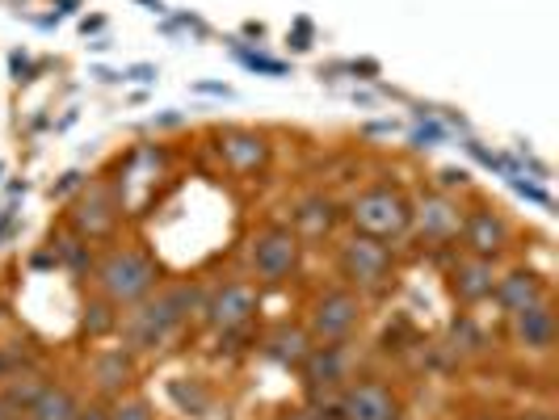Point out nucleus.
<instances>
[{"instance_id": "1", "label": "nucleus", "mask_w": 559, "mask_h": 420, "mask_svg": "<svg viewBox=\"0 0 559 420\" xmlns=\"http://www.w3.org/2000/svg\"><path fill=\"white\" fill-rule=\"evenodd\" d=\"M190 308H194V290H190V286L165 290V295H156V299L147 295V299L135 303V311L122 320L127 349H135V353H156V349H165L168 340L181 333Z\"/></svg>"}, {"instance_id": "2", "label": "nucleus", "mask_w": 559, "mask_h": 420, "mask_svg": "<svg viewBox=\"0 0 559 420\" xmlns=\"http://www.w3.org/2000/svg\"><path fill=\"white\" fill-rule=\"evenodd\" d=\"M156 281H160V269L140 249H114L97 265V290H102V299L114 303V308H135V303H143L156 290Z\"/></svg>"}, {"instance_id": "3", "label": "nucleus", "mask_w": 559, "mask_h": 420, "mask_svg": "<svg viewBox=\"0 0 559 420\" xmlns=\"http://www.w3.org/2000/svg\"><path fill=\"white\" fill-rule=\"evenodd\" d=\"M349 224L358 236H370V240H395L413 227V202L392 185H374V190L354 197Z\"/></svg>"}, {"instance_id": "4", "label": "nucleus", "mask_w": 559, "mask_h": 420, "mask_svg": "<svg viewBox=\"0 0 559 420\" xmlns=\"http://www.w3.org/2000/svg\"><path fill=\"white\" fill-rule=\"evenodd\" d=\"M336 265H341V278L349 281V286L370 290V295L388 290V286H392V274H395L392 249H388L383 240L358 236V231H354V236L341 244V252H336Z\"/></svg>"}, {"instance_id": "5", "label": "nucleus", "mask_w": 559, "mask_h": 420, "mask_svg": "<svg viewBox=\"0 0 559 420\" xmlns=\"http://www.w3.org/2000/svg\"><path fill=\"white\" fill-rule=\"evenodd\" d=\"M252 274L261 281H286L299 274V261H304V240L290 231V227H265L257 240H252Z\"/></svg>"}, {"instance_id": "6", "label": "nucleus", "mask_w": 559, "mask_h": 420, "mask_svg": "<svg viewBox=\"0 0 559 420\" xmlns=\"http://www.w3.org/2000/svg\"><path fill=\"white\" fill-rule=\"evenodd\" d=\"M362 324V299L354 290H329L324 299H316L308 320V336L320 345H341L349 340L354 328Z\"/></svg>"}, {"instance_id": "7", "label": "nucleus", "mask_w": 559, "mask_h": 420, "mask_svg": "<svg viewBox=\"0 0 559 420\" xmlns=\"http://www.w3.org/2000/svg\"><path fill=\"white\" fill-rule=\"evenodd\" d=\"M257 308H261V295H257V286H249V281H227V286H219V290L202 303L206 324L219 328V333L245 328L252 315H257Z\"/></svg>"}, {"instance_id": "8", "label": "nucleus", "mask_w": 559, "mask_h": 420, "mask_svg": "<svg viewBox=\"0 0 559 420\" xmlns=\"http://www.w3.org/2000/svg\"><path fill=\"white\" fill-rule=\"evenodd\" d=\"M459 236H463V249H467V256L497 261V256L504 252V244H509V224H504L492 206H476V211H467V215H463Z\"/></svg>"}, {"instance_id": "9", "label": "nucleus", "mask_w": 559, "mask_h": 420, "mask_svg": "<svg viewBox=\"0 0 559 420\" xmlns=\"http://www.w3.org/2000/svg\"><path fill=\"white\" fill-rule=\"evenodd\" d=\"M336 420H400V399L383 383H349L336 399Z\"/></svg>"}, {"instance_id": "10", "label": "nucleus", "mask_w": 559, "mask_h": 420, "mask_svg": "<svg viewBox=\"0 0 559 420\" xmlns=\"http://www.w3.org/2000/svg\"><path fill=\"white\" fill-rule=\"evenodd\" d=\"M509 324H513V340H518L526 353H551V345H556V311H551L547 299L513 311Z\"/></svg>"}, {"instance_id": "11", "label": "nucleus", "mask_w": 559, "mask_h": 420, "mask_svg": "<svg viewBox=\"0 0 559 420\" xmlns=\"http://www.w3.org/2000/svg\"><path fill=\"white\" fill-rule=\"evenodd\" d=\"M299 370H304L311 392H320V387H341V383L349 379V349H345V340H341V345H311V353L304 358Z\"/></svg>"}, {"instance_id": "12", "label": "nucleus", "mask_w": 559, "mask_h": 420, "mask_svg": "<svg viewBox=\"0 0 559 420\" xmlns=\"http://www.w3.org/2000/svg\"><path fill=\"white\" fill-rule=\"evenodd\" d=\"M413 224H417L420 236H429V240H454V236H459V224H463V211H459L454 197L429 194V197H420V206H413Z\"/></svg>"}, {"instance_id": "13", "label": "nucleus", "mask_w": 559, "mask_h": 420, "mask_svg": "<svg viewBox=\"0 0 559 420\" xmlns=\"http://www.w3.org/2000/svg\"><path fill=\"white\" fill-rule=\"evenodd\" d=\"M118 224V211H114V197L106 190H88V194L72 206V227L81 240H106Z\"/></svg>"}, {"instance_id": "14", "label": "nucleus", "mask_w": 559, "mask_h": 420, "mask_svg": "<svg viewBox=\"0 0 559 420\" xmlns=\"http://www.w3.org/2000/svg\"><path fill=\"white\" fill-rule=\"evenodd\" d=\"M492 299H497V308H501L504 315H513V311L547 299V281H543V274H534V269H509V274L497 278V286H492Z\"/></svg>"}, {"instance_id": "15", "label": "nucleus", "mask_w": 559, "mask_h": 420, "mask_svg": "<svg viewBox=\"0 0 559 420\" xmlns=\"http://www.w3.org/2000/svg\"><path fill=\"white\" fill-rule=\"evenodd\" d=\"M219 156H224V165L231 172H261L265 160H270V143L265 135H257V131H227L224 140H219Z\"/></svg>"}, {"instance_id": "16", "label": "nucleus", "mask_w": 559, "mask_h": 420, "mask_svg": "<svg viewBox=\"0 0 559 420\" xmlns=\"http://www.w3.org/2000/svg\"><path fill=\"white\" fill-rule=\"evenodd\" d=\"M492 286H497V274H492V261L484 256H467L450 269V290L463 299V303H484L492 299Z\"/></svg>"}, {"instance_id": "17", "label": "nucleus", "mask_w": 559, "mask_h": 420, "mask_svg": "<svg viewBox=\"0 0 559 420\" xmlns=\"http://www.w3.org/2000/svg\"><path fill=\"white\" fill-rule=\"evenodd\" d=\"M93 379L106 395H122V387L135 379V365H131V353L127 349H106L93 358Z\"/></svg>"}, {"instance_id": "18", "label": "nucleus", "mask_w": 559, "mask_h": 420, "mask_svg": "<svg viewBox=\"0 0 559 420\" xmlns=\"http://www.w3.org/2000/svg\"><path fill=\"white\" fill-rule=\"evenodd\" d=\"M333 224H336V206L329 202V197L316 194V197H304V202H299L295 227H290V231H295L299 240H304V236H308V240H320V236L333 231Z\"/></svg>"}, {"instance_id": "19", "label": "nucleus", "mask_w": 559, "mask_h": 420, "mask_svg": "<svg viewBox=\"0 0 559 420\" xmlns=\"http://www.w3.org/2000/svg\"><path fill=\"white\" fill-rule=\"evenodd\" d=\"M76 412H81V399L68 392L63 383H47L38 392V399L29 404L26 420H76Z\"/></svg>"}, {"instance_id": "20", "label": "nucleus", "mask_w": 559, "mask_h": 420, "mask_svg": "<svg viewBox=\"0 0 559 420\" xmlns=\"http://www.w3.org/2000/svg\"><path fill=\"white\" fill-rule=\"evenodd\" d=\"M47 387V379H38L34 370H13L4 383H0V404L17 417V412H29V404L38 399V392Z\"/></svg>"}, {"instance_id": "21", "label": "nucleus", "mask_w": 559, "mask_h": 420, "mask_svg": "<svg viewBox=\"0 0 559 420\" xmlns=\"http://www.w3.org/2000/svg\"><path fill=\"white\" fill-rule=\"evenodd\" d=\"M265 353L282 365H304V358L311 353L308 328H290V324H282L278 333L265 340Z\"/></svg>"}, {"instance_id": "22", "label": "nucleus", "mask_w": 559, "mask_h": 420, "mask_svg": "<svg viewBox=\"0 0 559 420\" xmlns=\"http://www.w3.org/2000/svg\"><path fill=\"white\" fill-rule=\"evenodd\" d=\"M114 324H118V311H114V303H93V308H88V315H84V333H88V336L110 333Z\"/></svg>"}, {"instance_id": "23", "label": "nucleus", "mask_w": 559, "mask_h": 420, "mask_svg": "<svg viewBox=\"0 0 559 420\" xmlns=\"http://www.w3.org/2000/svg\"><path fill=\"white\" fill-rule=\"evenodd\" d=\"M106 412H110V420H156V412H152L147 399H118V404L106 408Z\"/></svg>"}, {"instance_id": "24", "label": "nucleus", "mask_w": 559, "mask_h": 420, "mask_svg": "<svg viewBox=\"0 0 559 420\" xmlns=\"http://www.w3.org/2000/svg\"><path fill=\"white\" fill-rule=\"evenodd\" d=\"M76 420H110V412H106L102 404H88V408H81V412H76Z\"/></svg>"}, {"instance_id": "25", "label": "nucleus", "mask_w": 559, "mask_h": 420, "mask_svg": "<svg viewBox=\"0 0 559 420\" xmlns=\"http://www.w3.org/2000/svg\"><path fill=\"white\" fill-rule=\"evenodd\" d=\"M522 420H556V412H547V408H531V412H522Z\"/></svg>"}, {"instance_id": "26", "label": "nucleus", "mask_w": 559, "mask_h": 420, "mask_svg": "<svg viewBox=\"0 0 559 420\" xmlns=\"http://www.w3.org/2000/svg\"><path fill=\"white\" fill-rule=\"evenodd\" d=\"M9 374H13V358H9V353H4V349H0V383H4V379H9Z\"/></svg>"}, {"instance_id": "27", "label": "nucleus", "mask_w": 559, "mask_h": 420, "mask_svg": "<svg viewBox=\"0 0 559 420\" xmlns=\"http://www.w3.org/2000/svg\"><path fill=\"white\" fill-rule=\"evenodd\" d=\"M152 76H156L152 68H135V72H131V81H152Z\"/></svg>"}, {"instance_id": "28", "label": "nucleus", "mask_w": 559, "mask_h": 420, "mask_svg": "<svg viewBox=\"0 0 559 420\" xmlns=\"http://www.w3.org/2000/svg\"><path fill=\"white\" fill-rule=\"evenodd\" d=\"M0 420H13V412H9V408H4V404H0Z\"/></svg>"}, {"instance_id": "29", "label": "nucleus", "mask_w": 559, "mask_h": 420, "mask_svg": "<svg viewBox=\"0 0 559 420\" xmlns=\"http://www.w3.org/2000/svg\"><path fill=\"white\" fill-rule=\"evenodd\" d=\"M286 420H316V417H308V412H295V417H286Z\"/></svg>"}, {"instance_id": "30", "label": "nucleus", "mask_w": 559, "mask_h": 420, "mask_svg": "<svg viewBox=\"0 0 559 420\" xmlns=\"http://www.w3.org/2000/svg\"><path fill=\"white\" fill-rule=\"evenodd\" d=\"M4 227H9V215H0V236H4Z\"/></svg>"}, {"instance_id": "31", "label": "nucleus", "mask_w": 559, "mask_h": 420, "mask_svg": "<svg viewBox=\"0 0 559 420\" xmlns=\"http://www.w3.org/2000/svg\"><path fill=\"white\" fill-rule=\"evenodd\" d=\"M0 172H4V165H0Z\"/></svg>"}, {"instance_id": "32", "label": "nucleus", "mask_w": 559, "mask_h": 420, "mask_svg": "<svg viewBox=\"0 0 559 420\" xmlns=\"http://www.w3.org/2000/svg\"><path fill=\"white\" fill-rule=\"evenodd\" d=\"M13 420H22V417H13Z\"/></svg>"}]
</instances>
